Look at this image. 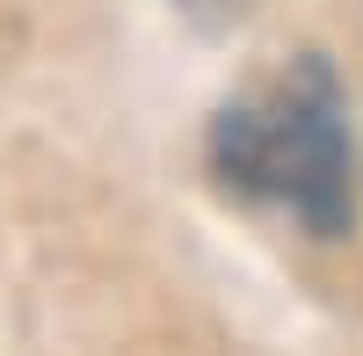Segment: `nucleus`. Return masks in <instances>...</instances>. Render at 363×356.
Returning <instances> with one entry per match:
<instances>
[{
	"label": "nucleus",
	"instance_id": "1",
	"mask_svg": "<svg viewBox=\"0 0 363 356\" xmlns=\"http://www.w3.org/2000/svg\"><path fill=\"white\" fill-rule=\"evenodd\" d=\"M211 167L233 196L284 211L313 240L349 233L356 145H349V109L327 58H298L262 87H247L240 102H225L211 124Z\"/></svg>",
	"mask_w": 363,
	"mask_h": 356
}]
</instances>
